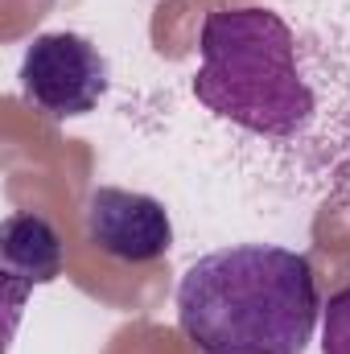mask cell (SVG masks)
<instances>
[{
    "label": "cell",
    "mask_w": 350,
    "mask_h": 354,
    "mask_svg": "<svg viewBox=\"0 0 350 354\" xmlns=\"http://www.w3.org/2000/svg\"><path fill=\"white\" fill-rule=\"evenodd\" d=\"M317 317V276L293 248H219L177 280V326L198 354H305Z\"/></svg>",
    "instance_id": "cell-1"
},
{
    "label": "cell",
    "mask_w": 350,
    "mask_h": 354,
    "mask_svg": "<svg viewBox=\"0 0 350 354\" xmlns=\"http://www.w3.org/2000/svg\"><path fill=\"white\" fill-rule=\"evenodd\" d=\"M202 66L190 79L194 99L219 120L264 136L293 140L313 120V87L297 66V33L272 8H214L202 21Z\"/></svg>",
    "instance_id": "cell-2"
},
{
    "label": "cell",
    "mask_w": 350,
    "mask_h": 354,
    "mask_svg": "<svg viewBox=\"0 0 350 354\" xmlns=\"http://www.w3.org/2000/svg\"><path fill=\"white\" fill-rule=\"evenodd\" d=\"M21 99L50 120H79L99 107L111 87L107 58L83 33H37L21 58Z\"/></svg>",
    "instance_id": "cell-3"
},
{
    "label": "cell",
    "mask_w": 350,
    "mask_h": 354,
    "mask_svg": "<svg viewBox=\"0 0 350 354\" xmlns=\"http://www.w3.org/2000/svg\"><path fill=\"white\" fill-rule=\"evenodd\" d=\"M87 239L120 264H153L174 248V223L153 194L99 185L87 198Z\"/></svg>",
    "instance_id": "cell-4"
},
{
    "label": "cell",
    "mask_w": 350,
    "mask_h": 354,
    "mask_svg": "<svg viewBox=\"0 0 350 354\" xmlns=\"http://www.w3.org/2000/svg\"><path fill=\"white\" fill-rule=\"evenodd\" d=\"M62 268H66V248L50 218L33 210H17L0 223V276H4L8 322H17L25 297L42 284H54Z\"/></svg>",
    "instance_id": "cell-5"
},
{
    "label": "cell",
    "mask_w": 350,
    "mask_h": 354,
    "mask_svg": "<svg viewBox=\"0 0 350 354\" xmlns=\"http://www.w3.org/2000/svg\"><path fill=\"white\" fill-rule=\"evenodd\" d=\"M322 354H350V284L322 305Z\"/></svg>",
    "instance_id": "cell-6"
}]
</instances>
